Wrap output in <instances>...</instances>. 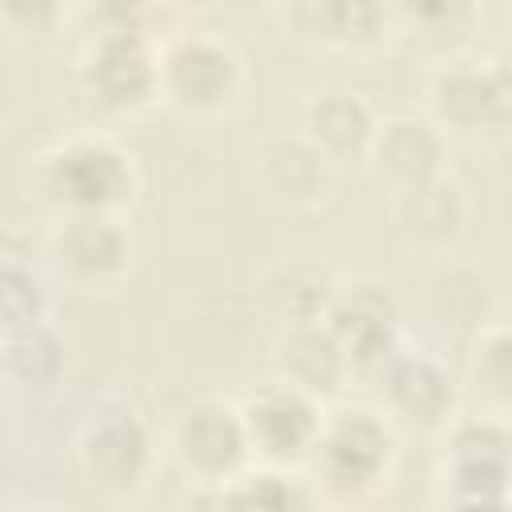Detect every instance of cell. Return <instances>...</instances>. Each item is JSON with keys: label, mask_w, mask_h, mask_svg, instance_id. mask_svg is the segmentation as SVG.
Instances as JSON below:
<instances>
[{"label": "cell", "mask_w": 512, "mask_h": 512, "mask_svg": "<svg viewBox=\"0 0 512 512\" xmlns=\"http://www.w3.org/2000/svg\"><path fill=\"white\" fill-rule=\"evenodd\" d=\"M80 56L72 68L76 92L100 120H132L160 104L156 48L168 32L156 24V8L96 4L80 12Z\"/></svg>", "instance_id": "6da1fadb"}, {"label": "cell", "mask_w": 512, "mask_h": 512, "mask_svg": "<svg viewBox=\"0 0 512 512\" xmlns=\"http://www.w3.org/2000/svg\"><path fill=\"white\" fill-rule=\"evenodd\" d=\"M400 432L372 404H332L304 460V480L324 512H364L396 480Z\"/></svg>", "instance_id": "7a4b0ae2"}, {"label": "cell", "mask_w": 512, "mask_h": 512, "mask_svg": "<svg viewBox=\"0 0 512 512\" xmlns=\"http://www.w3.org/2000/svg\"><path fill=\"white\" fill-rule=\"evenodd\" d=\"M36 204L60 216H128L140 200L136 156L104 132H72L32 160Z\"/></svg>", "instance_id": "3957f363"}, {"label": "cell", "mask_w": 512, "mask_h": 512, "mask_svg": "<svg viewBox=\"0 0 512 512\" xmlns=\"http://www.w3.org/2000/svg\"><path fill=\"white\" fill-rule=\"evenodd\" d=\"M72 460L80 480L96 496L112 504H128L148 488L160 460V440L148 416L132 400L100 396L88 404V412L76 424Z\"/></svg>", "instance_id": "277c9868"}, {"label": "cell", "mask_w": 512, "mask_h": 512, "mask_svg": "<svg viewBox=\"0 0 512 512\" xmlns=\"http://www.w3.org/2000/svg\"><path fill=\"white\" fill-rule=\"evenodd\" d=\"M160 104L188 120H220L240 108L248 68L228 36L204 28H176L156 48Z\"/></svg>", "instance_id": "5b68a950"}, {"label": "cell", "mask_w": 512, "mask_h": 512, "mask_svg": "<svg viewBox=\"0 0 512 512\" xmlns=\"http://www.w3.org/2000/svg\"><path fill=\"white\" fill-rule=\"evenodd\" d=\"M424 116L448 140L500 144L512 124V76L500 56L460 52L436 60L424 80Z\"/></svg>", "instance_id": "8992f818"}, {"label": "cell", "mask_w": 512, "mask_h": 512, "mask_svg": "<svg viewBox=\"0 0 512 512\" xmlns=\"http://www.w3.org/2000/svg\"><path fill=\"white\" fill-rule=\"evenodd\" d=\"M164 452L176 464V472L196 488L212 492L236 480L240 472L252 468L244 424L232 400L220 396H196L180 404L164 428Z\"/></svg>", "instance_id": "52a82bcc"}, {"label": "cell", "mask_w": 512, "mask_h": 512, "mask_svg": "<svg viewBox=\"0 0 512 512\" xmlns=\"http://www.w3.org/2000/svg\"><path fill=\"white\" fill-rule=\"evenodd\" d=\"M44 264L64 288L104 296L132 276L136 236L124 216H60L44 232Z\"/></svg>", "instance_id": "ba28073f"}, {"label": "cell", "mask_w": 512, "mask_h": 512, "mask_svg": "<svg viewBox=\"0 0 512 512\" xmlns=\"http://www.w3.org/2000/svg\"><path fill=\"white\" fill-rule=\"evenodd\" d=\"M364 384L372 388V408L396 432L440 436L460 412V384L452 380L448 364L428 348H412L408 340Z\"/></svg>", "instance_id": "9c48e42d"}, {"label": "cell", "mask_w": 512, "mask_h": 512, "mask_svg": "<svg viewBox=\"0 0 512 512\" xmlns=\"http://www.w3.org/2000/svg\"><path fill=\"white\" fill-rule=\"evenodd\" d=\"M324 328L336 336L348 356L352 380H368L400 344H404V308L388 280L352 276L336 280V296L328 304Z\"/></svg>", "instance_id": "30bf717a"}, {"label": "cell", "mask_w": 512, "mask_h": 512, "mask_svg": "<svg viewBox=\"0 0 512 512\" xmlns=\"http://www.w3.org/2000/svg\"><path fill=\"white\" fill-rule=\"evenodd\" d=\"M508 420L456 412L440 432L436 500H508Z\"/></svg>", "instance_id": "8fae6325"}, {"label": "cell", "mask_w": 512, "mask_h": 512, "mask_svg": "<svg viewBox=\"0 0 512 512\" xmlns=\"http://www.w3.org/2000/svg\"><path fill=\"white\" fill-rule=\"evenodd\" d=\"M236 412H240V424H244L252 464L300 472L316 436H320V424H324L328 408L316 404L312 396L280 384V380H268V384L252 388L236 404Z\"/></svg>", "instance_id": "7c38bea8"}, {"label": "cell", "mask_w": 512, "mask_h": 512, "mask_svg": "<svg viewBox=\"0 0 512 512\" xmlns=\"http://www.w3.org/2000/svg\"><path fill=\"white\" fill-rule=\"evenodd\" d=\"M448 156L452 140L424 112H396L376 124L364 168L396 196L436 176H448Z\"/></svg>", "instance_id": "4fadbf2b"}, {"label": "cell", "mask_w": 512, "mask_h": 512, "mask_svg": "<svg viewBox=\"0 0 512 512\" xmlns=\"http://www.w3.org/2000/svg\"><path fill=\"white\" fill-rule=\"evenodd\" d=\"M252 176H256V192L268 204L284 212H316L328 204L340 172L292 132V136H268L252 148Z\"/></svg>", "instance_id": "5bb4252c"}, {"label": "cell", "mask_w": 512, "mask_h": 512, "mask_svg": "<svg viewBox=\"0 0 512 512\" xmlns=\"http://www.w3.org/2000/svg\"><path fill=\"white\" fill-rule=\"evenodd\" d=\"M392 224L412 252L448 260L468 232V196L460 180L436 176L392 196Z\"/></svg>", "instance_id": "9a60e30c"}, {"label": "cell", "mask_w": 512, "mask_h": 512, "mask_svg": "<svg viewBox=\"0 0 512 512\" xmlns=\"http://www.w3.org/2000/svg\"><path fill=\"white\" fill-rule=\"evenodd\" d=\"M376 124H380V116H376V108L360 92L324 88V92H316V96H308L300 104V128H296V136L304 144H312L340 172V168L364 164Z\"/></svg>", "instance_id": "2e32d148"}, {"label": "cell", "mask_w": 512, "mask_h": 512, "mask_svg": "<svg viewBox=\"0 0 512 512\" xmlns=\"http://www.w3.org/2000/svg\"><path fill=\"white\" fill-rule=\"evenodd\" d=\"M272 380L312 396L316 404L332 408L344 388L352 384L348 356L340 352L336 336L324 324H300V328H280L272 340Z\"/></svg>", "instance_id": "e0dca14e"}, {"label": "cell", "mask_w": 512, "mask_h": 512, "mask_svg": "<svg viewBox=\"0 0 512 512\" xmlns=\"http://www.w3.org/2000/svg\"><path fill=\"white\" fill-rule=\"evenodd\" d=\"M336 272L320 260H308V256H292V260H280L272 264L264 276H260V304L264 312L276 320V332L280 328H300V324H324L328 316V304L336 296Z\"/></svg>", "instance_id": "ac0fdd59"}, {"label": "cell", "mask_w": 512, "mask_h": 512, "mask_svg": "<svg viewBox=\"0 0 512 512\" xmlns=\"http://www.w3.org/2000/svg\"><path fill=\"white\" fill-rule=\"evenodd\" d=\"M496 300L488 292V280L456 260H440L436 272L424 284V316L436 332L460 336L464 344L496 316Z\"/></svg>", "instance_id": "d6986e66"}, {"label": "cell", "mask_w": 512, "mask_h": 512, "mask_svg": "<svg viewBox=\"0 0 512 512\" xmlns=\"http://www.w3.org/2000/svg\"><path fill=\"white\" fill-rule=\"evenodd\" d=\"M68 376V340L52 320L0 336V380L24 396H52Z\"/></svg>", "instance_id": "ffe728a7"}, {"label": "cell", "mask_w": 512, "mask_h": 512, "mask_svg": "<svg viewBox=\"0 0 512 512\" xmlns=\"http://www.w3.org/2000/svg\"><path fill=\"white\" fill-rule=\"evenodd\" d=\"M200 496L212 504V512H324L304 472L260 468V464H252L224 488H212Z\"/></svg>", "instance_id": "44dd1931"}, {"label": "cell", "mask_w": 512, "mask_h": 512, "mask_svg": "<svg viewBox=\"0 0 512 512\" xmlns=\"http://www.w3.org/2000/svg\"><path fill=\"white\" fill-rule=\"evenodd\" d=\"M464 348H468L464 384H468V396L476 400V412L508 420V408H512V332H508V316L496 312Z\"/></svg>", "instance_id": "7402d4cb"}, {"label": "cell", "mask_w": 512, "mask_h": 512, "mask_svg": "<svg viewBox=\"0 0 512 512\" xmlns=\"http://www.w3.org/2000/svg\"><path fill=\"white\" fill-rule=\"evenodd\" d=\"M348 12H352V0H288L268 8V16L280 24L288 40L304 48H324V52H344Z\"/></svg>", "instance_id": "603a6c76"}, {"label": "cell", "mask_w": 512, "mask_h": 512, "mask_svg": "<svg viewBox=\"0 0 512 512\" xmlns=\"http://www.w3.org/2000/svg\"><path fill=\"white\" fill-rule=\"evenodd\" d=\"M52 312V292L44 276L12 252H0V336L44 324Z\"/></svg>", "instance_id": "cb8c5ba5"}, {"label": "cell", "mask_w": 512, "mask_h": 512, "mask_svg": "<svg viewBox=\"0 0 512 512\" xmlns=\"http://www.w3.org/2000/svg\"><path fill=\"white\" fill-rule=\"evenodd\" d=\"M480 28V8L476 4H392V36L396 40H436L440 60H448L444 32L448 36H468Z\"/></svg>", "instance_id": "d4e9b609"}, {"label": "cell", "mask_w": 512, "mask_h": 512, "mask_svg": "<svg viewBox=\"0 0 512 512\" xmlns=\"http://www.w3.org/2000/svg\"><path fill=\"white\" fill-rule=\"evenodd\" d=\"M72 12L64 4H44V0H0V28L24 40H44L56 36Z\"/></svg>", "instance_id": "484cf974"}, {"label": "cell", "mask_w": 512, "mask_h": 512, "mask_svg": "<svg viewBox=\"0 0 512 512\" xmlns=\"http://www.w3.org/2000/svg\"><path fill=\"white\" fill-rule=\"evenodd\" d=\"M436 512H508V500H436Z\"/></svg>", "instance_id": "4316f807"}, {"label": "cell", "mask_w": 512, "mask_h": 512, "mask_svg": "<svg viewBox=\"0 0 512 512\" xmlns=\"http://www.w3.org/2000/svg\"><path fill=\"white\" fill-rule=\"evenodd\" d=\"M12 512H68V508H56V504H24V508H12Z\"/></svg>", "instance_id": "83f0119b"}]
</instances>
